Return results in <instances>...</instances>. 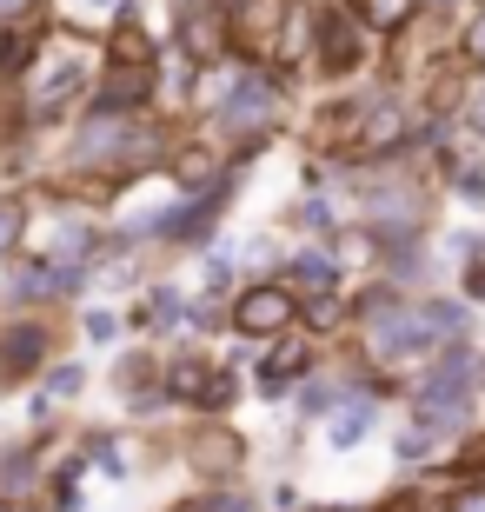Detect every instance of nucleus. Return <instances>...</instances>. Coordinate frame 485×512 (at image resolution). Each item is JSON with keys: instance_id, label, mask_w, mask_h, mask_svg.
I'll use <instances>...</instances> for the list:
<instances>
[{"instance_id": "19", "label": "nucleus", "mask_w": 485, "mask_h": 512, "mask_svg": "<svg viewBox=\"0 0 485 512\" xmlns=\"http://www.w3.org/2000/svg\"><path fill=\"white\" fill-rule=\"evenodd\" d=\"M113 333H120V326H113V313H94V320H87V340H100V346H107Z\"/></svg>"}, {"instance_id": "10", "label": "nucleus", "mask_w": 485, "mask_h": 512, "mask_svg": "<svg viewBox=\"0 0 485 512\" xmlns=\"http://www.w3.org/2000/svg\"><path fill=\"white\" fill-rule=\"evenodd\" d=\"M299 366H306V333H286L280 340V353H273V360H266V373H260V393H286V373H299Z\"/></svg>"}, {"instance_id": "22", "label": "nucleus", "mask_w": 485, "mask_h": 512, "mask_svg": "<svg viewBox=\"0 0 485 512\" xmlns=\"http://www.w3.org/2000/svg\"><path fill=\"white\" fill-rule=\"evenodd\" d=\"M14 60H20V40L0 34V74H14Z\"/></svg>"}, {"instance_id": "6", "label": "nucleus", "mask_w": 485, "mask_h": 512, "mask_svg": "<svg viewBox=\"0 0 485 512\" xmlns=\"http://www.w3.org/2000/svg\"><path fill=\"white\" fill-rule=\"evenodd\" d=\"M153 94V60H120V74L100 87V107H133Z\"/></svg>"}, {"instance_id": "18", "label": "nucleus", "mask_w": 485, "mask_h": 512, "mask_svg": "<svg viewBox=\"0 0 485 512\" xmlns=\"http://www.w3.org/2000/svg\"><path fill=\"white\" fill-rule=\"evenodd\" d=\"M452 512H485V486H466V493H452Z\"/></svg>"}, {"instance_id": "16", "label": "nucleus", "mask_w": 485, "mask_h": 512, "mask_svg": "<svg viewBox=\"0 0 485 512\" xmlns=\"http://www.w3.org/2000/svg\"><path fill=\"white\" fill-rule=\"evenodd\" d=\"M293 220H299V227H313V233H326V200H306Z\"/></svg>"}, {"instance_id": "2", "label": "nucleus", "mask_w": 485, "mask_h": 512, "mask_svg": "<svg viewBox=\"0 0 485 512\" xmlns=\"http://www.w3.org/2000/svg\"><path fill=\"white\" fill-rule=\"evenodd\" d=\"M80 87H87V60H80V54H60V60H47V80L34 74V100H27V107H34V114H60Z\"/></svg>"}, {"instance_id": "3", "label": "nucleus", "mask_w": 485, "mask_h": 512, "mask_svg": "<svg viewBox=\"0 0 485 512\" xmlns=\"http://www.w3.org/2000/svg\"><path fill=\"white\" fill-rule=\"evenodd\" d=\"M319 20V67L326 74H346V67H359V20L353 14H313Z\"/></svg>"}, {"instance_id": "17", "label": "nucleus", "mask_w": 485, "mask_h": 512, "mask_svg": "<svg viewBox=\"0 0 485 512\" xmlns=\"http://www.w3.org/2000/svg\"><path fill=\"white\" fill-rule=\"evenodd\" d=\"M27 14H34V0H0V27H20Z\"/></svg>"}, {"instance_id": "24", "label": "nucleus", "mask_w": 485, "mask_h": 512, "mask_svg": "<svg viewBox=\"0 0 485 512\" xmlns=\"http://www.w3.org/2000/svg\"><path fill=\"white\" fill-rule=\"evenodd\" d=\"M206 512H253V499H213Z\"/></svg>"}, {"instance_id": "11", "label": "nucleus", "mask_w": 485, "mask_h": 512, "mask_svg": "<svg viewBox=\"0 0 485 512\" xmlns=\"http://www.w3.org/2000/svg\"><path fill=\"white\" fill-rule=\"evenodd\" d=\"M173 173H180V187L187 193H206V187H220V160H213V153H180V160H173Z\"/></svg>"}, {"instance_id": "1", "label": "nucleus", "mask_w": 485, "mask_h": 512, "mask_svg": "<svg viewBox=\"0 0 485 512\" xmlns=\"http://www.w3.org/2000/svg\"><path fill=\"white\" fill-rule=\"evenodd\" d=\"M293 293H286V286H253V293H246L240 306H233V326H240V333H293Z\"/></svg>"}, {"instance_id": "20", "label": "nucleus", "mask_w": 485, "mask_h": 512, "mask_svg": "<svg viewBox=\"0 0 485 512\" xmlns=\"http://www.w3.org/2000/svg\"><path fill=\"white\" fill-rule=\"evenodd\" d=\"M47 386H54V393L67 399V393H80V373H74V366H60V373H54V380H47Z\"/></svg>"}, {"instance_id": "9", "label": "nucleus", "mask_w": 485, "mask_h": 512, "mask_svg": "<svg viewBox=\"0 0 485 512\" xmlns=\"http://www.w3.org/2000/svg\"><path fill=\"white\" fill-rule=\"evenodd\" d=\"M373 413H379V406H373V399H339V413H333V446H339V453H346V446H359V439H366V433H373Z\"/></svg>"}, {"instance_id": "23", "label": "nucleus", "mask_w": 485, "mask_h": 512, "mask_svg": "<svg viewBox=\"0 0 485 512\" xmlns=\"http://www.w3.org/2000/svg\"><path fill=\"white\" fill-rule=\"evenodd\" d=\"M466 120H472V133H479V140H485V87H479V94H472V107H466Z\"/></svg>"}, {"instance_id": "7", "label": "nucleus", "mask_w": 485, "mask_h": 512, "mask_svg": "<svg viewBox=\"0 0 485 512\" xmlns=\"http://www.w3.org/2000/svg\"><path fill=\"white\" fill-rule=\"evenodd\" d=\"M40 353H47V333H40V326L0 333V373H27V366H40Z\"/></svg>"}, {"instance_id": "15", "label": "nucleus", "mask_w": 485, "mask_h": 512, "mask_svg": "<svg viewBox=\"0 0 485 512\" xmlns=\"http://www.w3.org/2000/svg\"><path fill=\"white\" fill-rule=\"evenodd\" d=\"M20 240V200H0V253H14Z\"/></svg>"}, {"instance_id": "21", "label": "nucleus", "mask_w": 485, "mask_h": 512, "mask_svg": "<svg viewBox=\"0 0 485 512\" xmlns=\"http://www.w3.org/2000/svg\"><path fill=\"white\" fill-rule=\"evenodd\" d=\"M466 293H472V300H485V260L466 266Z\"/></svg>"}, {"instance_id": "4", "label": "nucleus", "mask_w": 485, "mask_h": 512, "mask_svg": "<svg viewBox=\"0 0 485 512\" xmlns=\"http://www.w3.org/2000/svg\"><path fill=\"white\" fill-rule=\"evenodd\" d=\"M273 80H240L233 87V100L220 107V127L226 133H253V127H266V114H273Z\"/></svg>"}, {"instance_id": "12", "label": "nucleus", "mask_w": 485, "mask_h": 512, "mask_svg": "<svg viewBox=\"0 0 485 512\" xmlns=\"http://www.w3.org/2000/svg\"><path fill=\"white\" fill-rule=\"evenodd\" d=\"M359 14H366V27H379V34H399V27L419 14V0H359Z\"/></svg>"}, {"instance_id": "14", "label": "nucleus", "mask_w": 485, "mask_h": 512, "mask_svg": "<svg viewBox=\"0 0 485 512\" xmlns=\"http://www.w3.org/2000/svg\"><path fill=\"white\" fill-rule=\"evenodd\" d=\"M459 54H466V67H479V74H485V7L466 20V34H459Z\"/></svg>"}, {"instance_id": "13", "label": "nucleus", "mask_w": 485, "mask_h": 512, "mask_svg": "<svg viewBox=\"0 0 485 512\" xmlns=\"http://www.w3.org/2000/svg\"><path fill=\"white\" fill-rule=\"evenodd\" d=\"M167 393H173V399H200V393H213V380H206L200 360H180V366L167 373Z\"/></svg>"}, {"instance_id": "8", "label": "nucleus", "mask_w": 485, "mask_h": 512, "mask_svg": "<svg viewBox=\"0 0 485 512\" xmlns=\"http://www.w3.org/2000/svg\"><path fill=\"white\" fill-rule=\"evenodd\" d=\"M286 280H293L299 293H306V300H326V293L339 286V266L326 260V253H299V260L286 266Z\"/></svg>"}, {"instance_id": "5", "label": "nucleus", "mask_w": 485, "mask_h": 512, "mask_svg": "<svg viewBox=\"0 0 485 512\" xmlns=\"http://www.w3.org/2000/svg\"><path fill=\"white\" fill-rule=\"evenodd\" d=\"M406 114L392 107V100H379L373 107V120L359 127V160H379V153H392V147H406Z\"/></svg>"}]
</instances>
